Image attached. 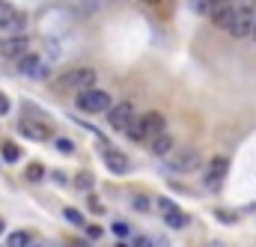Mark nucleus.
I'll return each instance as SVG.
<instances>
[{
	"mask_svg": "<svg viewBox=\"0 0 256 247\" xmlns=\"http://www.w3.org/2000/svg\"><path fill=\"white\" fill-rule=\"evenodd\" d=\"M143 125H146V137H155V134L167 131V128H164V116H161V114H146V116H143Z\"/></svg>",
	"mask_w": 256,
	"mask_h": 247,
	"instance_id": "nucleus-13",
	"label": "nucleus"
},
{
	"mask_svg": "<svg viewBox=\"0 0 256 247\" xmlns=\"http://www.w3.org/2000/svg\"><path fill=\"white\" fill-rule=\"evenodd\" d=\"M18 131H21V134H27L30 140H48V137H51V125H48V120H45V122L21 120V122H18Z\"/></svg>",
	"mask_w": 256,
	"mask_h": 247,
	"instance_id": "nucleus-9",
	"label": "nucleus"
},
{
	"mask_svg": "<svg viewBox=\"0 0 256 247\" xmlns=\"http://www.w3.org/2000/svg\"><path fill=\"white\" fill-rule=\"evenodd\" d=\"M90 206H92V212H104V206H102V202H98V200H96V196H92V200H90Z\"/></svg>",
	"mask_w": 256,
	"mask_h": 247,
	"instance_id": "nucleus-27",
	"label": "nucleus"
},
{
	"mask_svg": "<svg viewBox=\"0 0 256 247\" xmlns=\"http://www.w3.org/2000/svg\"><path fill=\"white\" fill-rule=\"evenodd\" d=\"M78 108H80L84 114H108V110L114 108V98H110L104 90L90 86V90H80V96H78Z\"/></svg>",
	"mask_w": 256,
	"mask_h": 247,
	"instance_id": "nucleus-2",
	"label": "nucleus"
},
{
	"mask_svg": "<svg viewBox=\"0 0 256 247\" xmlns=\"http://www.w3.org/2000/svg\"><path fill=\"white\" fill-rule=\"evenodd\" d=\"M18 72H21V74H30V78H48V66L39 60L36 54L18 57Z\"/></svg>",
	"mask_w": 256,
	"mask_h": 247,
	"instance_id": "nucleus-8",
	"label": "nucleus"
},
{
	"mask_svg": "<svg viewBox=\"0 0 256 247\" xmlns=\"http://www.w3.org/2000/svg\"><path fill=\"white\" fill-rule=\"evenodd\" d=\"M254 39H256V24H254Z\"/></svg>",
	"mask_w": 256,
	"mask_h": 247,
	"instance_id": "nucleus-31",
	"label": "nucleus"
},
{
	"mask_svg": "<svg viewBox=\"0 0 256 247\" xmlns=\"http://www.w3.org/2000/svg\"><path fill=\"white\" fill-rule=\"evenodd\" d=\"M146 3H155V0H146Z\"/></svg>",
	"mask_w": 256,
	"mask_h": 247,
	"instance_id": "nucleus-32",
	"label": "nucleus"
},
{
	"mask_svg": "<svg viewBox=\"0 0 256 247\" xmlns=\"http://www.w3.org/2000/svg\"><path fill=\"white\" fill-rule=\"evenodd\" d=\"M57 149L72 155V152H74V143H72V140H66V137H60V140H57Z\"/></svg>",
	"mask_w": 256,
	"mask_h": 247,
	"instance_id": "nucleus-23",
	"label": "nucleus"
},
{
	"mask_svg": "<svg viewBox=\"0 0 256 247\" xmlns=\"http://www.w3.org/2000/svg\"><path fill=\"white\" fill-rule=\"evenodd\" d=\"M167 164H170V170H176V173H194V170L200 167V152H196V149L170 152V155H167Z\"/></svg>",
	"mask_w": 256,
	"mask_h": 247,
	"instance_id": "nucleus-4",
	"label": "nucleus"
},
{
	"mask_svg": "<svg viewBox=\"0 0 256 247\" xmlns=\"http://www.w3.org/2000/svg\"><path fill=\"white\" fill-rule=\"evenodd\" d=\"M63 218L68 220V224H74V226H84V214H80V212H74V208H66Z\"/></svg>",
	"mask_w": 256,
	"mask_h": 247,
	"instance_id": "nucleus-21",
	"label": "nucleus"
},
{
	"mask_svg": "<svg viewBox=\"0 0 256 247\" xmlns=\"http://www.w3.org/2000/svg\"><path fill=\"white\" fill-rule=\"evenodd\" d=\"M218 3H224V0H218Z\"/></svg>",
	"mask_w": 256,
	"mask_h": 247,
	"instance_id": "nucleus-33",
	"label": "nucleus"
},
{
	"mask_svg": "<svg viewBox=\"0 0 256 247\" xmlns=\"http://www.w3.org/2000/svg\"><path fill=\"white\" fill-rule=\"evenodd\" d=\"M161 214H164V224H167L170 230H185V226H188V214L179 212V206H170V208H164Z\"/></svg>",
	"mask_w": 256,
	"mask_h": 247,
	"instance_id": "nucleus-12",
	"label": "nucleus"
},
{
	"mask_svg": "<svg viewBox=\"0 0 256 247\" xmlns=\"http://www.w3.org/2000/svg\"><path fill=\"white\" fill-rule=\"evenodd\" d=\"M96 68H68L63 72L57 80H54V86L60 90V92H68V90H90V86H96Z\"/></svg>",
	"mask_w": 256,
	"mask_h": 247,
	"instance_id": "nucleus-1",
	"label": "nucleus"
},
{
	"mask_svg": "<svg viewBox=\"0 0 256 247\" xmlns=\"http://www.w3.org/2000/svg\"><path fill=\"white\" fill-rule=\"evenodd\" d=\"M3 230H6V224H3V218H0V236H3Z\"/></svg>",
	"mask_w": 256,
	"mask_h": 247,
	"instance_id": "nucleus-29",
	"label": "nucleus"
},
{
	"mask_svg": "<svg viewBox=\"0 0 256 247\" xmlns=\"http://www.w3.org/2000/svg\"><path fill=\"white\" fill-rule=\"evenodd\" d=\"M226 170H230V158H224V155H214V158L208 161L206 185L212 188V190H218V188H220V182H224V176H226Z\"/></svg>",
	"mask_w": 256,
	"mask_h": 247,
	"instance_id": "nucleus-7",
	"label": "nucleus"
},
{
	"mask_svg": "<svg viewBox=\"0 0 256 247\" xmlns=\"http://www.w3.org/2000/svg\"><path fill=\"white\" fill-rule=\"evenodd\" d=\"M3 161H9V164H15L18 158H21V149H18V143H12V140H3Z\"/></svg>",
	"mask_w": 256,
	"mask_h": 247,
	"instance_id": "nucleus-15",
	"label": "nucleus"
},
{
	"mask_svg": "<svg viewBox=\"0 0 256 247\" xmlns=\"http://www.w3.org/2000/svg\"><path fill=\"white\" fill-rule=\"evenodd\" d=\"M208 247H224V244H218V242H214V244H208Z\"/></svg>",
	"mask_w": 256,
	"mask_h": 247,
	"instance_id": "nucleus-30",
	"label": "nucleus"
},
{
	"mask_svg": "<svg viewBox=\"0 0 256 247\" xmlns=\"http://www.w3.org/2000/svg\"><path fill=\"white\" fill-rule=\"evenodd\" d=\"M92 182H96V176H92L90 170H80V173L74 176V185L84 188V190H90V188H92Z\"/></svg>",
	"mask_w": 256,
	"mask_h": 247,
	"instance_id": "nucleus-19",
	"label": "nucleus"
},
{
	"mask_svg": "<svg viewBox=\"0 0 256 247\" xmlns=\"http://www.w3.org/2000/svg\"><path fill=\"white\" fill-rule=\"evenodd\" d=\"M131 208H134V212H149V196L134 194V196H131Z\"/></svg>",
	"mask_w": 256,
	"mask_h": 247,
	"instance_id": "nucleus-20",
	"label": "nucleus"
},
{
	"mask_svg": "<svg viewBox=\"0 0 256 247\" xmlns=\"http://www.w3.org/2000/svg\"><path fill=\"white\" fill-rule=\"evenodd\" d=\"M3 114H9V98L0 92V116H3Z\"/></svg>",
	"mask_w": 256,
	"mask_h": 247,
	"instance_id": "nucleus-26",
	"label": "nucleus"
},
{
	"mask_svg": "<svg viewBox=\"0 0 256 247\" xmlns=\"http://www.w3.org/2000/svg\"><path fill=\"white\" fill-rule=\"evenodd\" d=\"M86 236H90V238H98V236H102V226H96V224L86 226Z\"/></svg>",
	"mask_w": 256,
	"mask_h": 247,
	"instance_id": "nucleus-25",
	"label": "nucleus"
},
{
	"mask_svg": "<svg viewBox=\"0 0 256 247\" xmlns=\"http://www.w3.org/2000/svg\"><path fill=\"white\" fill-rule=\"evenodd\" d=\"M137 120V114H134V104L131 102H120L116 108H110L108 110V122H110V128L114 131H120V134H126L128 125Z\"/></svg>",
	"mask_w": 256,
	"mask_h": 247,
	"instance_id": "nucleus-3",
	"label": "nucleus"
},
{
	"mask_svg": "<svg viewBox=\"0 0 256 247\" xmlns=\"http://www.w3.org/2000/svg\"><path fill=\"white\" fill-rule=\"evenodd\" d=\"M24 27H27V18L9 3H0V33H21Z\"/></svg>",
	"mask_w": 256,
	"mask_h": 247,
	"instance_id": "nucleus-5",
	"label": "nucleus"
},
{
	"mask_svg": "<svg viewBox=\"0 0 256 247\" xmlns=\"http://www.w3.org/2000/svg\"><path fill=\"white\" fill-rule=\"evenodd\" d=\"M126 134L131 137V140H137V143H140V140H149V137H146V125H143V120H134V122L128 125Z\"/></svg>",
	"mask_w": 256,
	"mask_h": 247,
	"instance_id": "nucleus-16",
	"label": "nucleus"
},
{
	"mask_svg": "<svg viewBox=\"0 0 256 247\" xmlns=\"http://www.w3.org/2000/svg\"><path fill=\"white\" fill-rule=\"evenodd\" d=\"M114 232H116L120 238H126L128 232H131V226H128L126 220H116V224H114Z\"/></svg>",
	"mask_w": 256,
	"mask_h": 247,
	"instance_id": "nucleus-22",
	"label": "nucleus"
},
{
	"mask_svg": "<svg viewBox=\"0 0 256 247\" xmlns=\"http://www.w3.org/2000/svg\"><path fill=\"white\" fill-rule=\"evenodd\" d=\"M170 152H173V134H167V131L155 134V137H152V155H158V158H167Z\"/></svg>",
	"mask_w": 256,
	"mask_h": 247,
	"instance_id": "nucleus-11",
	"label": "nucleus"
},
{
	"mask_svg": "<svg viewBox=\"0 0 256 247\" xmlns=\"http://www.w3.org/2000/svg\"><path fill=\"white\" fill-rule=\"evenodd\" d=\"M68 247H90V244H84V242H68Z\"/></svg>",
	"mask_w": 256,
	"mask_h": 247,
	"instance_id": "nucleus-28",
	"label": "nucleus"
},
{
	"mask_svg": "<svg viewBox=\"0 0 256 247\" xmlns=\"http://www.w3.org/2000/svg\"><path fill=\"white\" fill-rule=\"evenodd\" d=\"M24 176H27V182H42L45 179V167L42 164H27Z\"/></svg>",
	"mask_w": 256,
	"mask_h": 247,
	"instance_id": "nucleus-17",
	"label": "nucleus"
},
{
	"mask_svg": "<svg viewBox=\"0 0 256 247\" xmlns=\"http://www.w3.org/2000/svg\"><path fill=\"white\" fill-rule=\"evenodd\" d=\"M104 164H108V170L110 173H128V155L126 152H120V149H104Z\"/></svg>",
	"mask_w": 256,
	"mask_h": 247,
	"instance_id": "nucleus-10",
	"label": "nucleus"
},
{
	"mask_svg": "<svg viewBox=\"0 0 256 247\" xmlns=\"http://www.w3.org/2000/svg\"><path fill=\"white\" fill-rule=\"evenodd\" d=\"M27 48H30V39L27 36H21V33H9V39H0V54L3 57H24L27 54Z\"/></svg>",
	"mask_w": 256,
	"mask_h": 247,
	"instance_id": "nucleus-6",
	"label": "nucleus"
},
{
	"mask_svg": "<svg viewBox=\"0 0 256 247\" xmlns=\"http://www.w3.org/2000/svg\"><path fill=\"white\" fill-rule=\"evenodd\" d=\"M188 6H191L196 15H212L214 6H218V0H188Z\"/></svg>",
	"mask_w": 256,
	"mask_h": 247,
	"instance_id": "nucleus-14",
	"label": "nucleus"
},
{
	"mask_svg": "<svg viewBox=\"0 0 256 247\" xmlns=\"http://www.w3.org/2000/svg\"><path fill=\"white\" fill-rule=\"evenodd\" d=\"M134 247H155V244H152V238L140 236V238H134Z\"/></svg>",
	"mask_w": 256,
	"mask_h": 247,
	"instance_id": "nucleus-24",
	"label": "nucleus"
},
{
	"mask_svg": "<svg viewBox=\"0 0 256 247\" xmlns=\"http://www.w3.org/2000/svg\"><path fill=\"white\" fill-rule=\"evenodd\" d=\"M30 242H33L30 232H12L9 236V247H30Z\"/></svg>",
	"mask_w": 256,
	"mask_h": 247,
	"instance_id": "nucleus-18",
	"label": "nucleus"
}]
</instances>
